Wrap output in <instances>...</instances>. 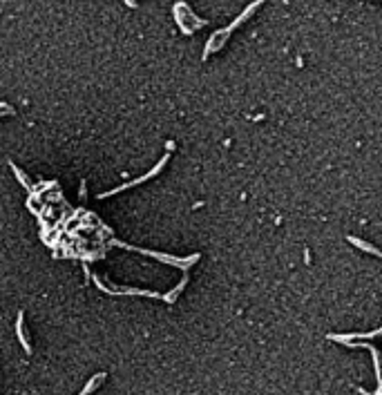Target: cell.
Instances as JSON below:
<instances>
[{
    "instance_id": "6da1fadb",
    "label": "cell",
    "mask_w": 382,
    "mask_h": 395,
    "mask_svg": "<svg viewBox=\"0 0 382 395\" xmlns=\"http://www.w3.org/2000/svg\"><path fill=\"white\" fill-rule=\"evenodd\" d=\"M116 246H121V248H128V250H134V252H143V255H150V257H157L159 261H165L170 264V266H177L181 270H186L188 266H193V264L199 259V255H190L188 259H179V257H170V255H161V252H152V250H141V248H132V246L128 244H121V242H114Z\"/></svg>"
},
{
    "instance_id": "7a4b0ae2",
    "label": "cell",
    "mask_w": 382,
    "mask_h": 395,
    "mask_svg": "<svg viewBox=\"0 0 382 395\" xmlns=\"http://www.w3.org/2000/svg\"><path fill=\"white\" fill-rule=\"evenodd\" d=\"M168 163V154L159 161L155 168H152L147 174H143V177H139V179H134V181H130V183H123V186H119V188H114V190H110V192H103V194H98V199H105V196H112V194H119V192H123V190H128V188H132V186H139V183H143V181H147V179H152V177H157L159 172H161V168Z\"/></svg>"
},
{
    "instance_id": "3957f363",
    "label": "cell",
    "mask_w": 382,
    "mask_h": 395,
    "mask_svg": "<svg viewBox=\"0 0 382 395\" xmlns=\"http://www.w3.org/2000/svg\"><path fill=\"white\" fill-rule=\"evenodd\" d=\"M94 283H96V288H101V291H105V293H116V295H150V297H159V293L141 291V288H105L98 277H94Z\"/></svg>"
},
{
    "instance_id": "277c9868",
    "label": "cell",
    "mask_w": 382,
    "mask_h": 395,
    "mask_svg": "<svg viewBox=\"0 0 382 395\" xmlns=\"http://www.w3.org/2000/svg\"><path fill=\"white\" fill-rule=\"evenodd\" d=\"M262 3H264V0H255V3H250V5H248V7H246V9L242 11V16H237V18H235V20H232V25H228V27L224 29V32H226V36H228V34H232V32H235V29H237V27H239V25H242V23L246 20V18H250V16H252V11H255L257 7H262Z\"/></svg>"
},
{
    "instance_id": "5b68a950",
    "label": "cell",
    "mask_w": 382,
    "mask_h": 395,
    "mask_svg": "<svg viewBox=\"0 0 382 395\" xmlns=\"http://www.w3.org/2000/svg\"><path fill=\"white\" fill-rule=\"evenodd\" d=\"M23 322H25V313H18V322H16V333H18V342L23 344L25 353H32V346H29V342H27V333H25V328H23Z\"/></svg>"
},
{
    "instance_id": "8992f818",
    "label": "cell",
    "mask_w": 382,
    "mask_h": 395,
    "mask_svg": "<svg viewBox=\"0 0 382 395\" xmlns=\"http://www.w3.org/2000/svg\"><path fill=\"white\" fill-rule=\"evenodd\" d=\"M351 244L353 246H358L360 250H367V252H371V255H375V257H380V252H378V248L375 246H371V244H367V242H360V239H355V237H347Z\"/></svg>"
},
{
    "instance_id": "52a82bcc",
    "label": "cell",
    "mask_w": 382,
    "mask_h": 395,
    "mask_svg": "<svg viewBox=\"0 0 382 395\" xmlns=\"http://www.w3.org/2000/svg\"><path fill=\"white\" fill-rule=\"evenodd\" d=\"M380 331H373V333H369V335H329V339H333V342H342V344H347V342H351V339H358V337H375Z\"/></svg>"
},
{
    "instance_id": "ba28073f",
    "label": "cell",
    "mask_w": 382,
    "mask_h": 395,
    "mask_svg": "<svg viewBox=\"0 0 382 395\" xmlns=\"http://www.w3.org/2000/svg\"><path fill=\"white\" fill-rule=\"evenodd\" d=\"M186 283H188V277H183V279H181V283H179V286L175 288V291H172V293H168V295H163V299L168 301V304H175L177 295H179V293L183 291V288H186Z\"/></svg>"
},
{
    "instance_id": "9c48e42d",
    "label": "cell",
    "mask_w": 382,
    "mask_h": 395,
    "mask_svg": "<svg viewBox=\"0 0 382 395\" xmlns=\"http://www.w3.org/2000/svg\"><path fill=\"white\" fill-rule=\"evenodd\" d=\"M11 170H14V174L18 177V181H20V183H23L25 188H27V190H32V183H29V179L25 177V174H23L20 170H18V165H16V163H11Z\"/></svg>"
},
{
    "instance_id": "30bf717a",
    "label": "cell",
    "mask_w": 382,
    "mask_h": 395,
    "mask_svg": "<svg viewBox=\"0 0 382 395\" xmlns=\"http://www.w3.org/2000/svg\"><path fill=\"white\" fill-rule=\"evenodd\" d=\"M125 5H128V7H132V9L137 7V3H134V0H125Z\"/></svg>"
}]
</instances>
